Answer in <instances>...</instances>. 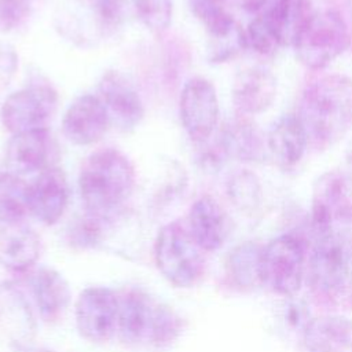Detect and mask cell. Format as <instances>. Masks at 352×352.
Listing matches in <instances>:
<instances>
[{
    "label": "cell",
    "mask_w": 352,
    "mask_h": 352,
    "mask_svg": "<svg viewBox=\"0 0 352 352\" xmlns=\"http://www.w3.org/2000/svg\"><path fill=\"white\" fill-rule=\"evenodd\" d=\"M315 11L309 0H275L263 15L279 47H293Z\"/></svg>",
    "instance_id": "obj_24"
},
{
    "label": "cell",
    "mask_w": 352,
    "mask_h": 352,
    "mask_svg": "<svg viewBox=\"0 0 352 352\" xmlns=\"http://www.w3.org/2000/svg\"><path fill=\"white\" fill-rule=\"evenodd\" d=\"M202 249L180 221L165 224L154 243V260L162 276L176 287H191L205 271Z\"/></svg>",
    "instance_id": "obj_5"
},
{
    "label": "cell",
    "mask_w": 352,
    "mask_h": 352,
    "mask_svg": "<svg viewBox=\"0 0 352 352\" xmlns=\"http://www.w3.org/2000/svg\"><path fill=\"white\" fill-rule=\"evenodd\" d=\"M227 194L234 206L245 213H253L263 199L261 183L256 173L248 169H241L230 177Z\"/></svg>",
    "instance_id": "obj_28"
},
{
    "label": "cell",
    "mask_w": 352,
    "mask_h": 352,
    "mask_svg": "<svg viewBox=\"0 0 352 352\" xmlns=\"http://www.w3.org/2000/svg\"><path fill=\"white\" fill-rule=\"evenodd\" d=\"M135 168L121 151L103 148L92 153L78 175L80 195L87 214L109 220L131 197Z\"/></svg>",
    "instance_id": "obj_3"
},
{
    "label": "cell",
    "mask_w": 352,
    "mask_h": 352,
    "mask_svg": "<svg viewBox=\"0 0 352 352\" xmlns=\"http://www.w3.org/2000/svg\"><path fill=\"white\" fill-rule=\"evenodd\" d=\"M103 221L104 220L87 214V217L76 226L72 234L73 242L80 246H94L100 238Z\"/></svg>",
    "instance_id": "obj_33"
},
{
    "label": "cell",
    "mask_w": 352,
    "mask_h": 352,
    "mask_svg": "<svg viewBox=\"0 0 352 352\" xmlns=\"http://www.w3.org/2000/svg\"><path fill=\"white\" fill-rule=\"evenodd\" d=\"M261 249L263 248L254 242H243L230 252L226 263V271L234 286L246 289L260 282L258 264Z\"/></svg>",
    "instance_id": "obj_26"
},
{
    "label": "cell",
    "mask_w": 352,
    "mask_h": 352,
    "mask_svg": "<svg viewBox=\"0 0 352 352\" xmlns=\"http://www.w3.org/2000/svg\"><path fill=\"white\" fill-rule=\"evenodd\" d=\"M29 210V184L11 172L0 173V224L23 221Z\"/></svg>",
    "instance_id": "obj_27"
},
{
    "label": "cell",
    "mask_w": 352,
    "mask_h": 352,
    "mask_svg": "<svg viewBox=\"0 0 352 352\" xmlns=\"http://www.w3.org/2000/svg\"><path fill=\"white\" fill-rule=\"evenodd\" d=\"M33 0H0V29L11 32L22 26L30 16Z\"/></svg>",
    "instance_id": "obj_30"
},
{
    "label": "cell",
    "mask_w": 352,
    "mask_h": 352,
    "mask_svg": "<svg viewBox=\"0 0 352 352\" xmlns=\"http://www.w3.org/2000/svg\"><path fill=\"white\" fill-rule=\"evenodd\" d=\"M206 32L208 59L212 63L228 62L248 47L246 32L228 12L206 26Z\"/></svg>",
    "instance_id": "obj_25"
},
{
    "label": "cell",
    "mask_w": 352,
    "mask_h": 352,
    "mask_svg": "<svg viewBox=\"0 0 352 352\" xmlns=\"http://www.w3.org/2000/svg\"><path fill=\"white\" fill-rule=\"evenodd\" d=\"M334 221L352 224V170L331 169L318 177L312 194V226L316 234Z\"/></svg>",
    "instance_id": "obj_8"
},
{
    "label": "cell",
    "mask_w": 352,
    "mask_h": 352,
    "mask_svg": "<svg viewBox=\"0 0 352 352\" xmlns=\"http://www.w3.org/2000/svg\"><path fill=\"white\" fill-rule=\"evenodd\" d=\"M307 282L320 301L352 308V228L316 234Z\"/></svg>",
    "instance_id": "obj_4"
},
{
    "label": "cell",
    "mask_w": 352,
    "mask_h": 352,
    "mask_svg": "<svg viewBox=\"0 0 352 352\" xmlns=\"http://www.w3.org/2000/svg\"><path fill=\"white\" fill-rule=\"evenodd\" d=\"M41 241L23 221L0 224V267L11 272H25L38 260Z\"/></svg>",
    "instance_id": "obj_18"
},
{
    "label": "cell",
    "mask_w": 352,
    "mask_h": 352,
    "mask_svg": "<svg viewBox=\"0 0 352 352\" xmlns=\"http://www.w3.org/2000/svg\"><path fill=\"white\" fill-rule=\"evenodd\" d=\"M187 228L204 252H214L227 238L228 219L213 197L202 195L190 208Z\"/></svg>",
    "instance_id": "obj_17"
},
{
    "label": "cell",
    "mask_w": 352,
    "mask_h": 352,
    "mask_svg": "<svg viewBox=\"0 0 352 352\" xmlns=\"http://www.w3.org/2000/svg\"><path fill=\"white\" fill-rule=\"evenodd\" d=\"M69 186L62 169L48 166L29 184V210L47 226L55 224L67 206Z\"/></svg>",
    "instance_id": "obj_15"
},
{
    "label": "cell",
    "mask_w": 352,
    "mask_h": 352,
    "mask_svg": "<svg viewBox=\"0 0 352 352\" xmlns=\"http://www.w3.org/2000/svg\"><path fill=\"white\" fill-rule=\"evenodd\" d=\"M180 120L195 143L206 142L219 121V99L213 84L204 77L188 80L180 94Z\"/></svg>",
    "instance_id": "obj_11"
},
{
    "label": "cell",
    "mask_w": 352,
    "mask_h": 352,
    "mask_svg": "<svg viewBox=\"0 0 352 352\" xmlns=\"http://www.w3.org/2000/svg\"><path fill=\"white\" fill-rule=\"evenodd\" d=\"M26 352H54V351L47 349V348H37V349H28Z\"/></svg>",
    "instance_id": "obj_37"
},
{
    "label": "cell",
    "mask_w": 352,
    "mask_h": 352,
    "mask_svg": "<svg viewBox=\"0 0 352 352\" xmlns=\"http://www.w3.org/2000/svg\"><path fill=\"white\" fill-rule=\"evenodd\" d=\"M110 126L107 111L98 95H81L66 109L62 129L66 139L78 146L94 144Z\"/></svg>",
    "instance_id": "obj_14"
},
{
    "label": "cell",
    "mask_w": 352,
    "mask_h": 352,
    "mask_svg": "<svg viewBox=\"0 0 352 352\" xmlns=\"http://www.w3.org/2000/svg\"><path fill=\"white\" fill-rule=\"evenodd\" d=\"M120 294L104 286L84 289L74 307L76 326L82 338L102 344L109 341L118 326Z\"/></svg>",
    "instance_id": "obj_10"
},
{
    "label": "cell",
    "mask_w": 352,
    "mask_h": 352,
    "mask_svg": "<svg viewBox=\"0 0 352 352\" xmlns=\"http://www.w3.org/2000/svg\"><path fill=\"white\" fill-rule=\"evenodd\" d=\"M307 352H352V319L322 315L307 322L302 331Z\"/></svg>",
    "instance_id": "obj_21"
},
{
    "label": "cell",
    "mask_w": 352,
    "mask_h": 352,
    "mask_svg": "<svg viewBox=\"0 0 352 352\" xmlns=\"http://www.w3.org/2000/svg\"><path fill=\"white\" fill-rule=\"evenodd\" d=\"M180 315L147 290L129 287L120 294L117 333L125 345L161 349L183 333Z\"/></svg>",
    "instance_id": "obj_2"
},
{
    "label": "cell",
    "mask_w": 352,
    "mask_h": 352,
    "mask_svg": "<svg viewBox=\"0 0 352 352\" xmlns=\"http://www.w3.org/2000/svg\"><path fill=\"white\" fill-rule=\"evenodd\" d=\"M128 0H94L96 16L104 29L114 30L124 19Z\"/></svg>",
    "instance_id": "obj_32"
},
{
    "label": "cell",
    "mask_w": 352,
    "mask_h": 352,
    "mask_svg": "<svg viewBox=\"0 0 352 352\" xmlns=\"http://www.w3.org/2000/svg\"><path fill=\"white\" fill-rule=\"evenodd\" d=\"M346 161H348V164L352 166V140L349 142L348 148H346Z\"/></svg>",
    "instance_id": "obj_36"
},
{
    "label": "cell",
    "mask_w": 352,
    "mask_h": 352,
    "mask_svg": "<svg viewBox=\"0 0 352 352\" xmlns=\"http://www.w3.org/2000/svg\"><path fill=\"white\" fill-rule=\"evenodd\" d=\"M58 95L45 84H33L7 96L1 106V121L12 135L45 129L55 113Z\"/></svg>",
    "instance_id": "obj_9"
},
{
    "label": "cell",
    "mask_w": 352,
    "mask_h": 352,
    "mask_svg": "<svg viewBox=\"0 0 352 352\" xmlns=\"http://www.w3.org/2000/svg\"><path fill=\"white\" fill-rule=\"evenodd\" d=\"M351 45V33L344 18L334 10L314 12L300 32L293 48L308 69H323Z\"/></svg>",
    "instance_id": "obj_6"
},
{
    "label": "cell",
    "mask_w": 352,
    "mask_h": 352,
    "mask_svg": "<svg viewBox=\"0 0 352 352\" xmlns=\"http://www.w3.org/2000/svg\"><path fill=\"white\" fill-rule=\"evenodd\" d=\"M241 8H243L245 11L253 12V11H258L265 3L267 0H234Z\"/></svg>",
    "instance_id": "obj_35"
},
{
    "label": "cell",
    "mask_w": 352,
    "mask_h": 352,
    "mask_svg": "<svg viewBox=\"0 0 352 352\" xmlns=\"http://www.w3.org/2000/svg\"><path fill=\"white\" fill-rule=\"evenodd\" d=\"M297 117L314 148L336 144L352 126V78L330 74L312 82L301 96Z\"/></svg>",
    "instance_id": "obj_1"
},
{
    "label": "cell",
    "mask_w": 352,
    "mask_h": 352,
    "mask_svg": "<svg viewBox=\"0 0 352 352\" xmlns=\"http://www.w3.org/2000/svg\"><path fill=\"white\" fill-rule=\"evenodd\" d=\"M217 138L228 158L253 162L263 160L265 155V138L249 116L238 113L236 117L221 128Z\"/></svg>",
    "instance_id": "obj_22"
},
{
    "label": "cell",
    "mask_w": 352,
    "mask_h": 352,
    "mask_svg": "<svg viewBox=\"0 0 352 352\" xmlns=\"http://www.w3.org/2000/svg\"><path fill=\"white\" fill-rule=\"evenodd\" d=\"M29 285L33 300L45 322L63 316L70 302V287L65 276L54 268L38 267L30 274Z\"/></svg>",
    "instance_id": "obj_20"
},
{
    "label": "cell",
    "mask_w": 352,
    "mask_h": 352,
    "mask_svg": "<svg viewBox=\"0 0 352 352\" xmlns=\"http://www.w3.org/2000/svg\"><path fill=\"white\" fill-rule=\"evenodd\" d=\"M36 318L22 289L12 280L0 282V331L15 348H26L36 336Z\"/></svg>",
    "instance_id": "obj_13"
},
{
    "label": "cell",
    "mask_w": 352,
    "mask_h": 352,
    "mask_svg": "<svg viewBox=\"0 0 352 352\" xmlns=\"http://www.w3.org/2000/svg\"><path fill=\"white\" fill-rule=\"evenodd\" d=\"M142 23L154 34L165 33L172 22L173 0H133Z\"/></svg>",
    "instance_id": "obj_29"
},
{
    "label": "cell",
    "mask_w": 352,
    "mask_h": 352,
    "mask_svg": "<svg viewBox=\"0 0 352 352\" xmlns=\"http://www.w3.org/2000/svg\"><path fill=\"white\" fill-rule=\"evenodd\" d=\"M188 6L191 12L205 25V28L227 14L224 10V0H188Z\"/></svg>",
    "instance_id": "obj_34"
},
{
    "label": "cell",
    "mask_w": 352,
    "mask_h": 352,
    "mask_svg": "<svg viewBox=\"0 0 352 352\" xmlns=\"http://www.w3.org/2000/svg\"><path fill=\"white\" fill-rule=\"evenodd\" d=\"M231 92L238 113L253 116L272 106L278 92V82L270 70L252 66L235 76Z\"/></svg>",
    "instance_id": "obj_16"
},
{
    "label": "cell",
    "mask_w": 352,
    "mask_h": 352,
    "mask_svg": "<svg viewBox=\"0 0 352 352\" xmlns=\"http://www.w3.org/2000/svg\"><path fill=\"white\" fill-rule=\"evenodd\" d=\"M98 98L103 103L110 125L121 132L133 131L144 117V106L135 87L118 72H107L99 81Z\"/></svg>",
    "instance_id": "obj_12"
},
{
    "label": "cell",
    "mask_w": 352,
    "mask_h": 352,
    "mask_svg": "<svg viewBox=\"0 0 352 352\" xmlns=\"http://www.w3.org/2000/svg\"><path fill=\"white\" fill-rule=\"evenodd\" d=\"M246 38H248V45H250L256 52L261 55H271L275 52V48L279 47L263 14L256 16L249 23L246 30Z\"/></svg>",
    "instance_id": "obj_31"
},
{
    "label": "cell",
    "mask_w": 352,
    "mask_h": 352,
    "mask_svg": "<svg viewBox=\"0 0 352 352\" xmlns=\"http://www.w3.org/2000/svg\"><path fill=\"white\" fill-rule=\"evenodd\" d=\"M305 245L293 234L272 239L261 249L258 278L260 283L280 296H294L304 279Z\"/></svg>",
    "instance_id": "obj_7"
},
{
    "label": "cell",
    "mask_w": 352,
    "mask_h": 352,
    "mask_svg": "<svg viewBox=\"0 0 352 352\" xmlns=\"http://www.w3.org/2000/svg\"><path fill=\"white\" fill-rule=\"evenodd\" d=\"M50 138L47 128L12 135L6 148L10 172L19 176L47 169L51 157Z\"/></svg>",
    "instance_id": "obj_19"
},
{
    "label": "cell",
    "mask_w": 352,
    "mask_h": 352,
    "mask_svg": "<svg viewBox=\"0 0 352 352\" xmlns=\"http://www.w3.org/2000/svg\"><path fill=\"white\" fill-rule=\"evenodd\" d=\"M265 143L272 160L285 169L298 164L309 146L307 132L297 114L280 117L268 132Z\"/></svg>",
    "instance_id": "obj_23"
}]
</instances>
